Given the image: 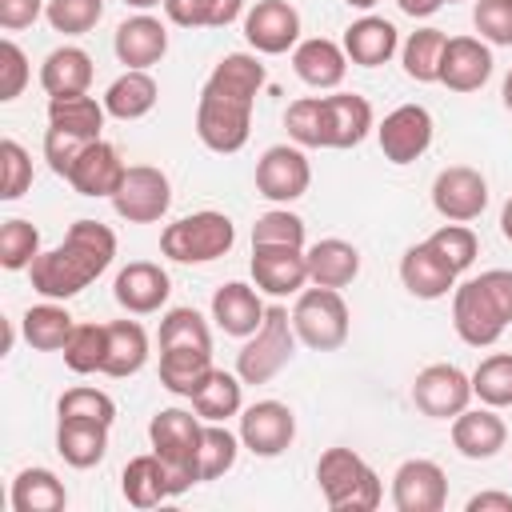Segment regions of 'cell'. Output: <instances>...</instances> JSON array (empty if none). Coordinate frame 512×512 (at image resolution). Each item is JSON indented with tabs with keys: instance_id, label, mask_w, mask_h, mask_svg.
<instances>
[{
	"instance_id": "cell-1",
	"label": "cell",
	"mask_w": 512,
	"mask_h": 512,
	"mask_svg": "<svg viewBox=\"0 0 512 512\" xmlns=\"http://www.w3.org/2000/svg\"><path fill=\"white\" fill-rule=\"evenodd\" d=\"M112 256H116V232L100 220H76L56 248H48L32 260L28 276L40 296L72 300L112 264Z\"/></svg>"
},
{
	"instance_id": "cell-2",
	"label": "cell",
	"mask_w": 512,
	"mask_h": 512,
	"mask_svg": "<svg viewBox=\"0 0 512 512\" xmlns=\"http://www.w3.org/2000/svg\"><path fill=\"white\" fill-rule=\"evenodd\" d=\"M148 440H152V452L168 468L172 496H180V492H188L192 484L204 480L200 476V444H204L200 416H192L184 408H160L148 424Z\"/></svg>"
},
{
	"instance_id": "cell-3",
	"label": "cell",
	"mask_w": 512,
	"mask_h": 512,
	"mask_svg": "<svg viewBox=\"0 0 512 512\" xmlns=\"http://www.w3.org/2000/svg\"><path fill=\"white\" fill-rule=\"evenodd\" d=\"M316 480L332 512H372L384 496L380 476L352 448H328L316 460Z\"/></svg>"
},
{
	"instance_id": "cell-4",
	"label": "cell",
	"mask_w": 512,
	"mask_h": 512,
	"mask_svg": "<svg viewBox=\"0 0 512 512\" xmlns=\"http://www.w3.org/2000/svg\"><path fill=\"white\" fill-rule=\"evenodd\" d=\"M236 244V228L224 212H192V216H180L172 220L164 232H160V252L176 264H208V260H220L228 256Z\"/></svg>"
},
{
	"instance_id": "cell-5",
	"label": "cell",
	"mask_w": 512,
	"mask_h": 512,
	"mask_svg": "<svg viewBox=\"0 0 512 512\" xmlns=\"http://www.w3.org/2000/svg\"><path fill=\"white\" fill-rule=\"evenodd\" d=\"M296 328H292V316H288V308H280V304H272L268 312H264V324L248 336V344L236 352V376L244 380V384H268L288 360H292V352H296Z\"/></svg>"
},
{
	"instance_id": "cell-6",
	"label": "cell",
	"mask_w": 512,
	"mask_h": 512,
	"mask_svg": "<svg viewBox=\"0 0 512 512\" xmlns=\"http://www.w3.org/2000/svg\"><path fill=\"white\" fill-rule=\"evenodd\" d=\"M292 328L300 336V344L316 348V352H336L348 340V304L340 296V288H308L296 296L292 308Z\"/></svg>"
},
{
	"instance_id": "cell-7",
	"label": "cell",
	"mask_w": 512,
	"mask_h": 512,
	"mask_svg": "<svg viewBox=\"0 0 512 512\" xmlns=\"http://www.w3.org/2000/svg\"><path fill=\"white\" fill-rule=\"evenodd\" d=\"M248 132H252V100H236V96L200 88V100H196V136H200L204 148H212L220 156L240 152L248 144Z\"/></svg>"
},
{
	"instance_id": "cell-8",
	"label": "cell",
	"mask_w": 512,
	"mask_h": 512,
	"mask_svg": "<svg viewBox=\"0 0 512 512\" xmlns=\"http://www.w3.org/2000/svg\"><path fill=\"white\" fill-rule=\"evenodd\" d=\"M172 204V184L152 164H128L120 188L112 192V208L128 224H156Z\"/></svg>"
},
{
	"instance_id": "cell-9",
	"label": "cell",
	"mask_w": 512,
	"mask_h": 512,
	"mask_svg": "<svg viewBox=\"0 0 512 512\" xmlns=\"http://www.w3.org/2000/svg\"><path fill=\"white\" fill-rule=\"evenodd\" d=\"M452 328L468 348H488L504 336L508 320L480 280H464L452 288Z\"/></svg>"
},
{
	"instance_id": "cell-10",
	"label": "cell",
	"mask_w": 512,
	"mask_h": 512,
	"mask_svg": "<svg viewBox=\"0 0 512 512\" xmlns=\"http://www.w3.org/2000/svg\"><path fill=\"white\" fill-rule=\"evenodd\" d=\"M312 184V164L300 144H272L256 160V192L272 204H292L308 192Z\"/></svg>"
},
{
	"instance_id": "cell-11",
	"label": "cell",
	"mask_w": 512,
	"mask_h": 512,
	"mask_svg": "<svg viewBox=\"0 0 512 512\" xmlns=\"http://www.w3.org/2000/svg\"><path fill=\"white\" fill-rule=\"evenodd\" d=\"M472 400V376H464L456 364H428L412 380V404L432 420H452Z\"/></svg>"
},
{
	"instance_id": "cell-12",
	"label": "cell",
	"mask_w": 512,
	"mask_h": 512,
	"mask_svg": "<svg viewBox=\"0 0 512 512\" xmlns=\"http://www.w3.org/2000/svg\"><path fill=\"white\" fill-rule=\"evenodd\" d=\"M432 208L452 224H468L488 208V180L468 164H448L432 180Z\"/></svg>"
},
{
	"instance_id": "cell-13",
	"label": "cell",
	"mask_w": 512,
	"mask_h": 512,
	"mask_svg": "<svg viewBox=\"0 0 512 512\" xmlns=\"http://www.w3.org/2000/svg\"><path fill=\"white\" fill-rule=\"evenodd\" d=\"M296 440V416L288 404L280 400H256L248 408H240V444L252 456H280L288 452Z\"/></svg>"
},
{
	"instance_id": "cell-14",
	"label": "cell",
	"mask_w": 512,
	"mask_h": 512,
	"mask_svg": "<svg viewBox=\"0 0 512 512\" xmlns=\"http://www.w3.org/2000/svg\"><path fill=\"white\" fill-rule=\"evenodd\" d=\"M376 136H380L384 160H392V164H412V160H420V156L428 152V144H432V112H428L424 104H400V108H392V112L380 120Z\"/></svg>"
},
{
	"instance_id": "cell-15",
	"label": "cell",
	"mask_w": 512,
	"mask_h": 512,
	"mask_svg": "<svg viewBox=\"0 0 512 512\" xmlns=\"http://www.w3.org/2000/svg\"><path fill=\"white\" fill-rule=\"evenodd\" d=\"M244 40L264 56H280L300 44V12L288 0H256L244 12Z\"/></svg>"
},
{
	"instance_id": "cell-16",
	"label": "cell",
	"mask_w": 512,
	"mask_h": 512,
	"mask_svg": "<svg viewBox=\"0 0 512 512\" xmlns=\"http://www.w3.org/2000/svg\"><path fill=\"white\" fill-rule=\"evenodd\" d=\"M396 512H440L448 504V476L436 460H404L392 476Z\"/></svg>"
},
{
	"instance_id": "cell-17",
	"label": "cell",
	"mask_w": 512,
	"mask_h": 512,
	"mask_svg": "<svg viewBox=\"0 0 512 512\" xmlns=\"http://www.w3.org/2000/svg\"><path fill=\"white\" fill-rule=\"evenodd\" d=\"M252 280L268 296H292L308 284V256L304 248L288 244H252Z\"/></svg>"
},
{
	"instance_id": "cell-18",
	"label": "cell",
	"mask_w": 512,
	"mask_h": 512,
	"mask_svg": "<svg viewBox=\"0 0 512 512\" xmlns=\"http://www.w3.org/2000/svg\"><path fill=\"white\" fill-rule=\"evenodd\" d=\"M168 292H172V280L160 264L152 260H132L116 272V284H112V296L124 312L132 316H148V312H160L168 304Z\"/></svg>"
},
{
	"instance_id": "cell-19",
	"label": "cell",
	"mask_w": 512,
	"mask_h": 512,
	"mask_svg": "<svg viewBox=\"0 0 512 512\" xmlns=\"http://www.w3.org/2000/svg\"><path fill=\"white\" fill-rule=\"evenodd\" d=\"M372 132V104L356 92L320 96V136L324 148H356Z\"/></svg>"
},
{
	"instance_id": "cell-20",
	"label": "cell",
	"mask_w": 512,
	"mask_h": 512,
	"mask_svg": "<svg viewBox=\"0 0 512 512\" xmlns=\"http://www.w3.org/2000/svg\"><path fill=\"white\" fill-rule=\"evenodd\" d=\"M492 76V52L480 36H448L440 60V84L452 92H480Z\"/></svg>"
},
{
	"instance_id": "cell-21",
	"label": "cell",
	"mask_w": 512,
	"mask_h": 512,
	"mask_svg": "<svg viewBox=\"0 0 512 512\" xmlns=\"http://www.w3.org/2000/svg\"><path fill=\"white\" fill-rule=\"evenodd\" d=\"M124 172H128V164L120 160L116 144L92 140V144H84V152L76 156V164L68 168L64 180H68L80 196H108V200H112V192L120 188Z\"/></svg>"
},
{
	"instance_id": "cell-22",
	"label": "cell",
	"mask_w": 512,
	"mask_h": 512,
	"mask_svg": "<svg viewBox=\"0 0 512 512\" xmlns=\"http://www.w3.org/2000/svg\"><path fill=\"white\" fill-rule=\"evenodd\" d=\"M112 48H116V60L128 64V68H152V64H160L164 52H168V28H164L156 16H148V12L128 16V20L116 28Z\"/></svg>"
},
{
	"instance_id": "cell-23",
	"label": "cell",
	"mask_w": 512,
	"mask_h": 512,
	"mask_svg": "<svg viewBox=\"0 0 512 512\" xmlns=\"http://www.w3.org/2000/svg\"><path fill=\"white\" fill-rule=\"evenodd\" d=\"M508 440L504 420L496 416V408H464L460 416H452V444L464 460H492Z\"/></svg>"
},
{
	"instance_id": "cell-24",
	"label": "cell",
	"mask_w": 512,
	"mask_h": 512,
	"mask_svg": "<svg viewBox=\"0 0 512 512\" xmlns=\"http://www.w3.org/2000/svg\"><path fill=\"white\" fill-rule=\"evenodd\" d=\"M400 284L416 296V300H440L456 288V272L424 244H412L404 256H400Z\"/></svg>"
},
{
	"instance_id": "cell-25",
	"label": "cell",
	"mask_w": 512,
	"mask_h": 512,
	"mask_svg": "<svg viewBox=\"0 0 512 512\" xmlns=\"http://www.w3.org/2000/svg\"><path fill=\"white\" fill-rule=\"evenodd\" d=\"M264 312H268V308L260 304L256 288H248V284H240V280L220 284L216 296H212V320L224 328V336L248 340V336L264 324Z\"/></svg>"
},
{
	"instance_id": "cell-26",
	"label": "cell",
	"mask_w": 512,
	"mask_h": 512,
	"mask_svg": "<svg viewBox=\"0 0 512 512\" xmlns=\"http://www.w3.org/2000/svg\"><path fill=\"white\" fill-rule=\"evenodd\" d=\"M396 48H400V32H396V24L384 20V16H360V20L348 24V32H344V52H348V60L360 64V68H380V64H388V60L396 56Z\"/></svg>"
},
{
	"instance_id": "cell-27",
	"label": "cell",
	"mask_w": 512,
	"mask_h": 512,
	"mask_svg": "<svg viewBox=\"0 0 512 512\" xmlns=\"http://www.w3.org/2000/svg\"><path fill=\"white\" fill-rule=\"evenodd\" d=\"M292 68L312 88H336L348 72V52H344V44H336L328 36H312L292 48Z\"/></svg>"
},
{
	"instance_id": "cell-28",
	"label": "cell",
	"mask_w": 512,
	"mask_h": 512,
	"mask_svg": "<svg viewBox=\"0 0 512 512\" xmlns=\"http://www.w3.org/2000/svg\"><path fill=\"white\" fill-rule=\"evenodd\" d=\"M92 84V56L76 44L52 48L40 64V88L48 96H84Z\"/></svg>"
},
{
	"instance_id": "cell-29",
	"label": "cell",
	"mask_w": 512,
	"mask_h": 512,
	"mask_svg": "<svg viewBox=\"0 0 512 512\" xmlns=\"http://www.w3.org/2000/svg\"><path fill=\"white\" fill-rule=\"evenodd\" d=\"M56 452L72 468H92L108 452V424L100 420H80V416H60L56 424Z\"/></svg>"
},
{
	"instance_id": "cell-30",
	"label": "cell",
	"mask_w": 512,
	"mask_h": 512,
	"mask_svg": "<svg viewBox=\"0 0 512 512\" xmlns=\"http://www.w3.org/2000/svg\"><path fill=\"white\" fill-rule=\"evenodd\" d=\"M308 280L320 284V288H344L356 280L360 272V252L356 244L340 240V236H328V240H316L308 252Z\"/></svg>"
},
{
	"instance_id": "cell-31",
	"label": "cell",
	"mask_w": 512,
	"mask_h": 512,
	"mask_svg": "<svg viewBox=\"0 0 512 512\" xmlns=\"http://www.w3.org/2000/svg\"><path fill=\"white\" fill-rule=\"evenodd\" d=\"M120 492L128 504L136 508H156L160 500L172 496V484H168V468L156 452H144V456H132L120 472Z\"/></svg>"
},
{
	"instance_id": "cell-32",
	"label": "cell",
	"mask_w": 512,
	"mask_h": 512,
	"mask_svg": "<svg viewBox=\"0 0 512 512\" xmlns=\"http://www.w3.org/2000/svg\"><path fill=\"white\" fill-rule=\"evenodd\" d=\"M156 96H160V88H156V80L148 76V68H128L124 76H116V80L108 84L104 108H108V116H116V120H140V116H148V112L156 108Z\"/></svg>"
},
{
	"instance_id": "cell-33",
	"label": "cell",
	"mask_w": 512,
	"mask_h": 512,
	"mask_svg": "<svg viewBox=\"0 0 512 512\" xmlns=\"http://www.w3.org/2000/svg\"><path fill=\"white\" fill-rule=\"evenodd\" d=\"M212 368H216L212 352H204V348H160V384L172 396H188L192 400Z\"/></svg>"
},
{
	"instance_id": "cell-34",
	"label": "cell",
	"mask_w": 512,
	"mask_h": 512,
	"mask_svg": "<svg viewBox=\"0 0 512 512\" xmlns=\"http://www.w3.org/2000/svg\"><path fill=\"white\" fill-rule=\"evenodd\" d=\"M148 364V332L136 320H112L108 324V356H104V376H136Z\"/></svg>"
},
{
	"instance_id": "cell-35",
	"label": "cell",
	"mask_w": 512,
	"mask_h": 512,
	"mask_svg": "<svg viewBox=\"0 0 512 512\" xmlns=\"http://www.w3.org/2000/svg\"><path fill=\"white\" fill-rule=\"evenodd\" d=\"M240 408H244V380L224 372V368H212L208 380L200 384V392L192 396V412L208 424H224Z\"/></svg>"
},
{
	"instance_id": "cell-36",
	"label": "cell",
	"mask_w": 512,
	"mask_h": 512,
	"mask_svg": "<svg viewBox=\"0 0 512 512\" xmlns=\"http://www.w3.org/2000/svg\"><path fill=\"white\" fill-rule=\"evenodd\" d=\"M12 512H64L68 488L48 468H24L12 480Z\"/></svg>"
},
{
	"instance_id": "cell-37",
	"label": "cell",
	"mask_w": 512,
	"mask_h": 512,
	"mask_svg": "<svg viewBox=\"0 0 512 512\" xmlns=\"http://www.w3.org/2000/svg\"><path fill=\"white\" fill-rule=\"evenodd\" d=\"M204 88L256 104V92L264 88V64H260L252 52H228V56L212 68V76L204 80Z\"/></svg>"
},
{
	"instance_id": "cell-38",
	"label": "cell",
	"mask_w": 512,
	"mask_h": 512,
	"mask_svg": "<svg viewBox=\"0 0 512 512\" xmlns=\"http://www.w3.org/2000/svg\"><path fill=\"white\" fill-rule=\"evenodd\" d=\"M104 100H92L88 92L84 96H48V124L52 128H64L72 136H84V140H100V128H104Z\"/></svg>"
},
{
	"instance_id": "cell-39",
	"label": "cell",
	"mask_w": 512,
	"mask_h": 512,
	"mask_svg": "<svg viewBox=\"0 0 512 512\" xmlns=\"http://www.w3.org/2000/svg\"><path fill=\"white\" fill-rule=\"evenodd\" d=\"M444 44H448V36H444L440 28H416V32L404 40V48H400L404 76L416 80V84H436V80H440Z\"/></svg>"
},
{
	"instance_id": "cell-40",
	"label": "cell",
	"mask_w": 512,
	"mask_h": 512,
	"mask_svg": "<svg viewBox=\"0 0 512 512\" xmlns=\"http://www.w3.org/2000/svg\"><path fill=\"white\" fill-rule=\"evenodd\" d=\"M72 328H76V320L68 316V308L64 304H52V300L24 312V340L36 352H60L68 344Z\"/></svg>"
},
{
	"instance_id": "cell-41",
	"label": "cell",
	"mask_w": 512,
	"mask_h": 512,
	"mask_svg": "<svg viewBox=\"0 0 512 512\" xmlns=\"http://www.w3.org/2000/svg\"><path fill=\"white\" fill-rule=\"evenodd\" d=\"M164 12L180 28H228L244 12V0H164Z\"/></svg>"
},
{
	"instance_id": "cell-42",
	"label": "cell",
	"mask_w": 512,
	"mask_h": 512,
	"mask_svg": "<svg viewBox=\"0 0 512 512\" xmlns=\"http://www.w3.org/2000/svg\"><path fill=\"white\" fill-rule=\"evenodd\" d=\"M472 396L488 408H512V352H492L472 372Z\"/></svg>"
},
{
	"instance_id": "cell-43",
	"label": "cell",
	"mask_w": 512,
	"mask_h": 512,
	"mask_svg": "<svg viewBox=\"0 0 512 512\" xmlns=\"http://www.w3.org/2000/svg\"><path fill=\"white\" fill-rule=\"evenodd\" d=\"M60 352H64V364L72 372H80V376L100 372L104 356H108V324H76Z\"/></svg>"
},
{
	"instance_id": "cell-44",
	"label": "cell",
	"mask_w": 512,
	"mask_h": 512,
	"mask_svg": "<svg viewBox=\"0 0 512 512\" xmlns=\"http://www.w3.org/2000/svg\"><path fill=\"white\" fill-rule=\"evenodd\" d=\"M160 348H204L212 352L208 320L196 308H168L160 320Z\"/></svg>"
},
{
	"instance_id": "cell-45",
	"label": "cell",
	"mask_w": 512,
	"mask_h": 512,
	"mask_svg": "<svg viewBox=\"0 0 512 512\" xmlns=\"http://www.w3.org/2000/svg\"><path fill=\"white\" fill-rule=\"evenodd\" d=\"M428 248L460 276L464 268H472V260H476V252H480V240H476V232L468 228V224H444V228H436L432 236H428Z\"/></svg>"
},
{
	"instance_id": "cell-46",
	"label": "cell",
	"mask_w": 512,
	"mask_h": 512,
	"mask_svg": "<svg viewBox=\"0 0 512 512\" xmlns=\"http://www.w3.org/2000/svg\"><path fill=\"white\" fill-rule=\"evenodd\" d=\"M36 256H40V232L20 216L4 220V228H0V264L8 272H20V268H32Z\"/></svg>"
},
{
	"instance_id": "cell-47",
	"label": "cell",
	"mask_w": 512,
	"mask_h": 512,
	"mask_svg": "<svg viewBox=\"0 0 512 512\" xmlns=\"http://www.w3.org/2000/svg\"><path fill=\"white\" fill-rule=\"evenodd\" d=\"M100 16H104V0H48L44 8V20L52 24V32H64V36L92 32Z\"/></svg>"
},
{
	"instance_id": "cell-48",
	"label": "cell",
	"mask_w": 512,
	"mask_h": 512,
	"mask_svg": "<svg viewBox=\"0 0 512 512\" xmlns=\"http://www.w3.org/2000/svg\"><path fill=\"white\" fill-rule=\"evenodd\" d=\"M240 456V436H232L224 424H208L204 420V444H200V476L204 480H220Z\"/></svg>"
},
{
	"instance_id": "cell-49",
	"label": "cell",
	"mask_w": 512,
	"mask_h": 512,
	"mask_svg": "<svg viewBox=\"0 0 512 512\" xmlns=\"http://www.w3.org/2000/svg\"><path fill=\"white\" fill-rule=\"evenodd\" d=\"M252 244H288V248H304V220L288 208H272L264 216H256L252 224Z\"/></svg>"
},
{
	"instance_id": "cell-50",
	"label": "cell",
	"mask_w": 512,
	"mask_h": 512,
	"mask_svg": "<svg viewBox=\"0 0 512 512\" xmlns=\"http://www.w3.org/2000/svg\"><path fill=\"white\" fill-rule=\"evenodd\" d=\"M56 412H60V416H80V420H100V424H108V428H112V420H116L112 396L100 392V388H84V384H80V388H68V392L60 396Z\"/></svg>"
},
{
	"instance_id": "cell-51",
	"label": "cell",
	"mask_w": 512,
	"mask_h": 512,
	"mask_svg": "<svg viewBox=\"0 0 512 512\" xmlns=\"http://www.w3.org/2000/svg\"><path fill=\"white\" fill-rule=\"evenodd\" d=\"M472 24L484 44L512 48V0H476Z\"/></svg>"
},
{
	"instance_id": "cell-52",
	"label": "cell",
	"mask_w": 512,
	"mask_h": 512,
	"mask_svg": "<svg viewBox=\"0 0 512 512\" xmlns=\"http://www.w3.org/2000/svg\"><path fill=\"white\" fill-rule=\"evenodd\" d=\"M284 128L300 148H324L320 136V96H300L284 112Z\"/></svg>"
},
{
	"instance_id": "cell-53",
	"label": "cell",
	"mask_w": 512,
	"mask_h": 512,
	"mask_svg": "<svg viewBox=\"0 0 512 512\" xmlns=\"http://www.w3.org/2000/svg\"><path fill=\"white\" fill-rule=\"evenodd\" d=\"M0 200H20L32 188V160L16 140H0Z\"/></svg>"
},
{
	"instance_id": "cell-54",
	"label": "cell",
	"mask_w": 512,
	"mask_h": 512,
	"mask_svg": "<svg viewBox=\"0 0 512 512\" xmlns=\"http://www.w3.org/2000/svg\"><path fill=\"white\" fill-rule=\"evenodd\" d=\"M84 144H92V140L72 136V132H64V128H52V124H48V132H44V160H48V168H52L56 176H68V168L76 164V156L84 152Z\"/></svg>"
},
{
	"instance_id": "cell-55",
	"label": "cell",
	"mask_w": 512,
	"mask_h": 512,
	"mask_svg": "<svg viewBox=\"0 0 512 512\" xmlns=\"http://www.w3.org/2000/svg\"><path fill=\"white\" fill-rule=\"evenodd\" d=\"M28 84V56L16 40L0 44V100H16Z\"/></svg>"
},
{
	"instance_id": "cell-56",
	"label": "cell",
	"mask_w": 512,
	"mask_h": 512,
	"mask_svg": "<svg viewBox=\"0 0 512 512\" xmlns=\"http://www.w3.org/2000/svg\"><path fill=\"white\" fill-rule=\"evenodd\" d=\"M44 0H0V28L16 32V28H28L44 16Z\"/></svg>"
},
{
	"instance_id": "cell-57",
	"label": "cell",
	"mask_w": 512,
	"mask_h": 512,
	"mask_svg": "<svg viewBox=\"0 0 512 512\" xmlns=\"http://www.w3.org/2000/svg\"><path fill=\"white\" fill-rule=\"evenodd\" d=\"M468 512H512V496L508 492H480L468 500Z\"/></svg>"
},
{
	"instance_id": "cell-58",
	"label": "cell",
	"mask_w": 512,
	"mask_h": 512,
	"mask_svg": "<svg viewBox=\"0 0 512 512\" xmlns=\"http://www.w3.org/2000/svg\"><path fill=\"white\" fill-rule=\"evenodd\" d=\"M396 4H400V12H404V16H416V20H424V16L440 12V4H444V0H396Z\"/></svg>"
},
{
	"instance_id": "cell-59",
	"label": "cell",
	"mask_w": 512,
	"mask_h": 512,
	"mask_svg": "<svg viewBox=\"0 0 512 512\" xmlns=\"http://www.w3.org/2000/svg\"><path fill=\"white\" fill-rule=\"evenodd\" d=\"M500 232H504V240H512V196H508V204L500 212Z\"/></svg>"
},
{
	"instance_id": "cell-60",
	"label": "cell",
	"mask_w": 512,
	"mask_h": 512,
	"mask_svg": "<svg viewBox=\"0 0 512 512\" xmlns=\"http://www.w3.org/2000/svg\"><path fill=\"white\" fill-rule=\"evenodd\" d=\"M500 96H504V108L512 112V72L504 76V88H500Z\"/></svg>"
},
{
	"instance_id": "cell-61",
	"label": "cell",
	"mask_w": 512,
	"mask_h": 512,
	"mask_svg": "<svg viewBox=\"0 0 512 512\" xmlns=\"http://www.w3.org/2000/svg\"><path fill=\"white\" fill-rule=\"evenodd\" d=\"M124 4H132V8L144 12V8H156V4H164V0H124Z\"/></svg>"
},
{
	"instance_id": "cell-62",
	"label": "cell",
	"mask_w": 512,
	"mask_h": 512,
	"mask_svg": "<svg viewBox=\"0 0 512 512\" xmlns=\"http://www.w3.org/2000/svg\"><path fill=\"white\" fill-rule=\"evenodd\" d=\"M348 8H372V4H380V0H344Z\"/></svg>"
},
{
	"instance_id": "cell-63",
	"label": "cell",
	"mask_w": 512,
	"mask_h": 512,
	"mask_svg": "<svg viewBox=\"0 0 512 512\" xmlns=\"http://www.w3.org/2000/svg\"><path fill=\"white\" fill-rule=\"evenodd\" d=\"M448 4H452V0H448Z\"/></svg>"
}]
</instances>
